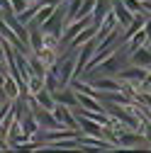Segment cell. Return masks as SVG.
<instances>
[{
  "label": "cell",
  "instance_id": "cell-1",
  "mask_svg": "<svg viewBox=\"0 0 151 153\" xmlns=\"http://www.w3.org/2000/svg\"><path fill=\"white\" fill-rule=\"evenodd\" d=\"M54 71H56V78H59V85L61 88L68 85L71 78H73V59H71V56H64L61 61H56Z\"/></svg>",
  "mask_w": 151,
  "mask_h": 153
},
{
  "label": "cell",
  "instance_id": "cell-2",
  "mask_svg": "<svg viewBox=\"0 0 151 153\" xmlns=\"http://www.w3.org/2000/svg\"><path fill=\"white\" fill-rule=\"evenodd\" d=\"M54 119L59 122L61 126H71L73 131L78 129V122H76V117H73V112H71V107H66V105H54Z\"/></svg>",
  "mask_w": 151,
  "mask_h": 153
},
{
  "label": "cell",
  "instance_id": "cell-3",
  "mask_svg": "<svg viewBox=\"0 0 151 153\" xmlns=\"http://www.w3.org/2000/svg\"><path fill=\"white\" fill-rule=\"evenodd\" d=\"M95 46H98V42H95V36H93V39H88V44L81 49L78 61H73V73H76V75H81V73H83V68H85L88 59H90L93 53H95Z\"/></svg>",
  "mask_w": 151,
  "mask_h": 153
},
{
  "label": "cell",
  "instance_id": "cell-4",
  "mask_svg": "<svg viewBox=\"0 0 151 153\" xmlns=\"http://www.w3.org/2000/svg\"><path fill=\"white\" fill-rule=\"evenodd\" d=\"M129 61L134 63V66H139V68H149L151 56H149V49H146V44H144V46H137L134 51H129Z\"/></svg>",
  "mask_w": 151,
  "mask_h": 153
},
{
  "label": "cell",
  "instance_id": "cell-5",
  "mask_svg": "<svg viewBox=\"0 0 151 153\" xmlns=\"http://www.w3.org/2000/svg\"><path fill=\"white\" fill-rule=\"evenodd\" d=\"M122 56H124V49H117V53L112 56V59H107L105 61V66L95 73V75H105V73H117L120 68H122Z\"/></svg>",
  "mask_w": 151,
  "mask_h": 153
},
{
  "label": "cell",
  "instance_id": "cell-6",
  "mask_svg": "<svg viewBox=\"0 0 151 153\" xmlns=\"http://www.w3.org/2000/svg\"><path fill=\"white\" fill-rule=\"evenodd\" d=\"M34 100H37V105H39V107H44V109H49V112H51L54 105H56V102H54V95H51L46 88L37 90V97H34Z\"/></svg>",
  "mask_w": 151,
  "mask_h": 153
},
{
  "label": "cell",
  "instance_id": "cell-7",
  "mask_svg": "<svg viewBox=\"0 0 151 153\" xmlns=\"http://www.w3.org/2000/svg\"><path fill=\"white\" fill-rule=\"evenodd\" d=\"M122 78L124 80H146L149 78V68H134V71H122Z\"/></svg>",
  "mask_w": 151,
  "mask_h": 153
},
{
  "label": "cell",
  "instance_id": "cell-8",
  "mask_svg": "<svg viewBox=\"0 0 151 153\" xmlns=\"http://www.w3.org/2000/svg\"><path fill=\"white\" fill-rule=\"evenodd\" d=\"M93 7H95V0H83V5L78 7V12H76V20H85V17L93 12Z\"/></svg>",
  "mask_w": 151,
  "mask_h": 153
},
{
  "label": "cell",
  "instance_id": "cell-9",
  "mask_svg": "<svg viewBox=\"0 0 151 153\" xmlns=\"http://www.w3.org/2000/svg\"><path fill=\"white\" fill-rule=\"evenodd\" d=\"M95 88H100V90H122V85H117V83H112V80H105V78H95V80H90Z\"/></svg>",
  "mask_w": 151,
  "mask_h": 153
},
{
  "label": "cell",
  "instance_id": "cell-10",
  "mask_svg": "<svg viewBox=\"0 0 151 153\" xmlns=\"http://www.w3.org/2000/svg\"><path fill=\"white\" fill-rule=\"evenodd\" d=\"M122 3H124V5H127L132 12H137V15H139V12H149V3L139 5V0H122Z\"/></svg>",
  "mask_w": 151,
  "mask_h": 153
},
{
  "label": "cell",
  "instance_id": "cell-11",
  "mask_svg": "<svg viewBox=\"0 0 151 153\" xmlns=\"http://www.w3.org/2000/svg\"><path fill=\"white\" fill-rule=\"evenodd\" d=\"M146 36H149V34H146V25H144V32H139V34L134 36V42L129 44V49H127V51H134L137 46H144V44H146Z\"/></svg>",
  "mask_w": 151,
  "mask_h": 153
},
{
  "label": "cell",
  "instance_id": "cell-12",
  "mask_svg": "<svg viewBox=\"0 0 151 153\" xmlns=\"http://www.w3.org/2000/svg\"><path fill=\"white\" fill-rule=\"evenodd\" d=\"M10 7H12V12H17V15H20V12L27 7V0H12V5H10Z\"/></svg>",
  "mask_w": 151,
  "mask_h": 153
},
{
  "label": "cell",
  "instance_id": "cell-13",
  "mask_svg": "<svg viewBox=\"0 0 151 153\" xmlns=\"http://www.w3.org/2000/svg\"><path fill=\"white\" fill-rule=\"evenodd\" d=\"M32 3H37V0H32Z\"/></svg>",
  "mask_w": 151,
  "mask_h": 153
}]
</instances>
